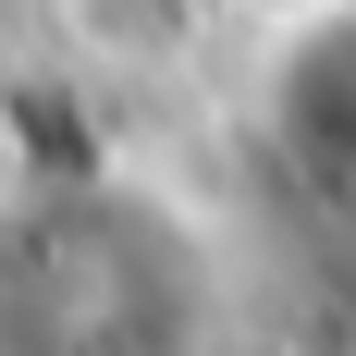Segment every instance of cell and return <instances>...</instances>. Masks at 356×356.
<instances>
[{
	"mask_svg": "<svg viewBox=\"0 0 356 356\" xmlns=\"http://www.w3.org/2000/svg\"><path fill=\"white\" fill-rule=\"evenodd\" d=\"M62 25L99 62H184L197 49V0H62Z\"/></svg>",
	"mask_w": 356,
	"mask_h": 356,
	"instance_id": "obj_1",
	"label": "cell"
}]
</instances>
